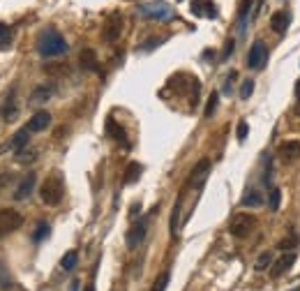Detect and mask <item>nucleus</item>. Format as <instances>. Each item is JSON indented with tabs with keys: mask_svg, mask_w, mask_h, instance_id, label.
Listing matches in <instances>:
<instances>
[{
	"mask_svg": "<svg viewBox=\"0 0 300 291\" xmlns=\"http://www.w3.org/2000/svg\"><path fill=\"white\" fill-rule=\"evenodd\" d=\"M282 203V189L279 187H272L270 194H268V206H270V210H277Z\"/></svg>",
	"mask_w": 300,
	"mask_h": 291,
	"instance_id": "obj_27",
	"label": "nucleus"
},
{
	"mask_svg": "<svg viewBox=\"0 0 300 291\" xmlns=\"http://www.w3.org/2000/svg\"><path fill=\"white\" fill-rule=\"evenodd\" d=\"M217 100H219V95H217V92H210V97H208V104H206V111H203V115H206V118H210V115L215 113Z\"/></svg>",
	"mask_w": 300,
	"mask_h": 291,
	"instance_id": "obj_29",
	"label": "nucleus"
},
{
	"mask_svg": "<svg viewBox=\"0 0 300 291\" xmlns=\"http://www.w3.org/2000/svg\"><path fill=\"white\" fill-rule=\"evenodd\" d=\"M293 263H295V252H293V249H286V252H282L279 257L272 261L270 275H272V277H279L282 273H286L291 266H293Z\"/></svg>",
	"mask_w": 300,
	"mask_h": 291,
	"instance_id": "obj_8",
	"label": "nucleus"
},
{
	"mask_svg": "<svg viewBox=\"0 0 300 291\" xmlns=\"http://www.w3.org/2000/svg\"><path fill=\"white\" fill-rule=\"evenodd\" d=\"M21 224H23V215L18 210H14V208H3L0 210V234L3 236L21 229Z\"/></svg>",
	"mask_w": 300,
	"mask_h": 291,
	"instance_id": "obj_5",
	"label": "nucleus"
},
{
	"mask_svg": "<svg viewBox=\"0 0 300 291\" xmlns=\"http://www.w3.org/2000/svg\"><path fill=\"white\" fill-rule=\"evenodd\" d=\"M279 155L282 160H295L300 157V141H286L279 146Z\"/></svg>",
	"mask_w": 300,
	"mask_h": 291,
	"instance_id": "obj_17",
	"label": "nucleus"
},
{
	"mask_svg": "<svg viewBox=\"0 0 300 291\" xmlns=\"http://www.w3.org/2000/svg\"><path fill=\"white\" fill-rule=\"evenodd\" d=\"M268 60V46L263 40H256L252 44V49H249V55H247V65L249 69H261L263 65H266Z\"/></svg>",
	"mask_w": 300,
	"mask_h": 291,
	"instance_id": "obj_7",
	"label": "nucleus"
},
{
	"mask_svg": "<svg viewBox=\"0 0 300 291\" xmlns=\"http://www.w3.org/2000/svg\"><path fill=\"white\" fill-rule=\"evenodd\" d=\"M136 14L138 16H143V18H150V21H159V23L173 21L175 18V9L171 7L169 3H164V0H152V3L138 5Z\"/></svg>",
	"mask_w": 300,
	"mask_h": 291,
	"instance_id": "obj_2",
	"label": "nucleus"
},
{
	"mask_svg": "<svg viewBox=\"0 0 300 291\" xmlns=\"http://www.w3.org/2000/svg\"><path fill=\"white\" fill-rule=\"evenodd\" d=\"M3 115H5V120H7V123H12V120H16V115H18V106H16V102H14V92H12V95H9V100L5 102Z\"/></svg>",
	"mask_w": 300,
	"mask_h": 291,
	"instance_id": "obj_20",
	"label": "nucleus"
},
{
	"mask_svg": "<svg viewBox=\"0 0 300 291\" xmlns=\"http://www.w3.org/2000/svg\"><path fill=\"white\" fill-rule=\"evenodd\" d=\"M192 12L196 14V16H206V14H203V5H201V3H196V0L192 3Z\"/></svg>",
	"mask_w": 300,
	"mask_h": 291,
	"instance_id": "obj_35",
	"label": "nucleus"
},
{
	"mask_svg": "<svg viewBox=\"0 0 300 291\" xmlns=\"http://www.w3.org/2000/svg\"><path fill=\"white\" fill-rule=\"evenodd\" d=\"M247 132H249V125H247V120H240L238 123V141H245V139H247Z\"/></svg>",
	"mask_w": 300,
	"mask_h": 291,
	"instance_id": "obj_32",
	"label": "nucleus"
},
{
	"mask_svg": "<svg viewBox=\"0 0 300 291\" xmlns=\"http://www.w3.org/2000/svg\"><path fill=\"white\" fill-rule=\"evenodd\" d=\"M252 3H254V0H243V3H240V9H238V26H240V30H245V21H247V14H249Z\"/></svg>",
	"mask_w": 300,
	"mask_h": 291,
	"instance_id": "obj_25",
	"label": "nucleus"
},
{
	"mask_svg": "<svg viewBox=\"0 0 300 291\" xmlns=\"http://www.w3.org/2000/svg\"><path fill=\"white\" fill-rule=\"evenodd\" d=\"M12 42V28L7 23H0V46H7Z\"/></svg>",
	"mask_w": 300,
	"mask_h": 291,
	"instance_id": "obj_30",
	"label": "nucleus"
},
{
	"mask_svg": "<svg viewBox=\"0 0 300 291\" xmlns=\"http://www.w3.org/2000/svg\"><path fill=\"white\" fill-rule=\"evenodd\" d=\"M51 95H53V86H51V83L37 86L35 90L30 92V104H44V102L51 100Z\"/></svg>",
	"mask_w": 300,
	"mask_h": 291,
	"instance_id": "obj_14",
	"label": "nucleus"
},
{
	"mask_svg": "<svg viewBox=\"0 0 300 291\" xmlns=\"http://www.w3.org/2000/svg\"><path fill=\"white\" fill-rule=\"evenodd\" d=\"M51 125V113L49 111H37V113H32V118L28 120V129L32 132H44L46 127Z\"/></svg>",
	"mask_w": 300,
	"mask_h": 291,
	"instance_id": "obj_11",
	"label": "nucleus"
},
{
	"mask_svg": "<svg viewBox=\"0 0 300 291\" xmlns=\"http://www.w3.org/2000/svg\"><path fill=\"white\" fill-rule=\"evenodd\" d=\"M208 171H210V160H201L196 166L192 169V173H189V187H201L203 180H206Z\"/></svg>",
	"mask_w": 300,
	"mask_h": 291,
	"instance_id": "obj_10",
	"label": "nucleus"
},
{
	"mask_svg": "<svg viewBox=\"0 0 300 291\" xmlns=\"http://www.w3.org/2000/svg\"><path fill=\"white\" fill-rule=\"evenodd\" d=\"M106 132H109L111 139H115V141H120V143L127 141V134H125V129L120 127L115 120H111V118H109V123H106Z\"/></svg>",
	"mask_w": 300,
	"mask_h": 291,
	"instance_id": "obj_19",
	"label": "nucleus"
},
{
	"mask_svg": "<svg viewBox=\"0 0 300 291\" xmlns=\"http://www.w3.org/2000/svg\"><path fill=\"white\" fill-rule=\"evenodd\" d=\"M37 148H32V146H26L23 150H18L16 152V162H21V164H30V162H35L37 160Z\"/></svg>",
	"mask_w": 300,
	"mask_h": 291,
	"instance_id": "obj_21",
	"label": "nucleus"
},
{
	"mask_svg": "<svg viewBox=\"0 0 300 291\" xmlns=\"http://www.w3.org/2000/svg\"><path fill=\"white\" fill-rule=\"evenodd\" d=\"M233 46H235L233 40H226V46H224V53H222V58H229L231 51H233Z\"/></svg>",
	"mask_w": 300,
	"mask_h": 291,
	"instance_id": "obj_33",
	"label": "nucleus"
},
{
	"mask_svg": "<svg viewBox=\"0 0 300 291\" xmlns=\"http://www.w3.org/2000/svg\"><path fill=\"white\" fill-rule=\"evenodd\" d=\"M76 286H78V282H74V284H72V289H69V291H76Z\"/></svg>",
	"mask_w": 300,
	"mask_h": 291,
	"instance_id": "obj_36",
	"label": "nucleus"
},
{
	"mask_svg": "<svg viewBox=\"0 0 300 291\" xmlns=\"http://www.w3.org/2000/svg\"><path fill=\"white\" fill-rule=\"evenodd\" d=\"M206 16H210V18H212V16H217V7L210 3V0L206 3Z\"/></svg>",
	"mask_w": 300,
	"mask_h": 291,
	"instance_id": "obj_34",
	"label": "nucleus"
},
{
	"mask_svg": "<svg viewBox=\"0 0 300 291\" xmlns=\"http://www.w3.org/2000/svg\"><path fill=\"white\" fill-rule=\"evenodd\" d=\"M261 203H263V199H261V194H258V189L247 192L245 194V199H243V206H247V208H258Z\"/></svg>",
	"mask_w": 300,
	"mask_h": 291,
	"instance_id": "obj_23",
	"label": "nucleus"
},
{
	"mask_svg": "<svg viewBox=\"0 0 300 291\" xmlns=\"http://www.w3.org/2000/svg\"><path fill=\"white\" fill-rule=\"evenodd\" d=\"M35 180H37L35 173H28L26 178L21 180V185L16 187V192H14V199H16V201H26L32 194V189H35Z\"/></svg>",
	"mask_w": 300,
	"mask_h": 291,
	"instance_id": "obj_13",
	"label": "nucleus"
},
{
	"mask_svg": "<svg viewBox=\"0 0 300 291\" xmlns=\"http://www.w3.org/2000/svg\"><path fill=\"white\" fill-rule=\"evenodd\" d=\"M63 194H65V185H63V178H60V176H49L39 187L42 203H44V206H51V208L63 201Z\"/></svg>",
	"mask_w": 300,
	"mask_h": 291,
	"instance_id": "obj_3",
	"label": "nucleus"
},
{
	"mask_svg": "<svg viewBox=\"0 0 300 291\" xmlns=\"http://www.w3.org/2000/svg\"><path fill=\"white\" fill-rule=\"evenodd\" d=\"M141 171H143V166L138 164V162H129V164H127V169H125L123 180H125V183H127V185L136 183V180H138V176H141Z\"/></svg>",
	"mask_w": 300,
	"mask_h": 291,
	"instance_id": "obj_18",
	"label": "nucleus"
},
{
	"mask_svg": "<svg viewBox=\"0 0 300 291\" xmlns=\"http://www.w3.org/2000/svg\"><path fill=\"white\" fill-rule=\"evenodd\" d=\"M252 92H254V81H252V79H245L243 86H240V97H243V100H247Z\"/></svg>",
	"mask_w": 300,
	"mask_h": 291,
	"instance_id": "obj_31",
	"label": "nucleus"
},
{
	"mask_svg": "<svg viewBox=\"0 0 300 291\" xmlns=\"http://www.w3.org/2000/svg\"><path fill=\"white\" fill-rule=\"evenodd\" d=\"M289 21L291 18H289V14L286 12H275L270 16V28L282 35V32H286V28H289Z\"/></svg>",
	"mask_w": 300,
	"mask_h": 291,
	"instance_id": "obj_16",
	"label": "nucleus"
},
{
	"mask_svg": "<svg viewBox=\"0 0 300 291\" xmlns=\"http://www.w3.org/2000/svg\"><path fill=\"white\" fill-rule=\"evenodd\" d=\"M146 229H148V220H146V217H143V220H138L136 224H132V229L127 231V247L129 249H134V247H138V245H141L143 236H146Z\"/></svg>",
	"mask_w": 300,
	"mask_h": 291,
	"instance_id": "obj_9",
	"label": "nucleus"
},
{
	"mask_svg": "<svg viewBox=\"0 0 300 291\" xmlns=\"http://www.w3.org/2000/svg\"><path fill=\"white\" fill-rule=\"evenodd\" d=\"M120 32H123V14L120 12L109 14L104 21V28H102V40L111 44V42H115L120 37Z\"/></svg>",
	"mask_w": 300,
	"mask_h": 291,
	"instance_id": "obj_6",
	"label": "nucleus"
},
{
	"mask_svg": "<svg viewBox=\"0 0 300 291\" xmlns=\"http://www.w3.org/2000/svg\"><path fill=\"white\" fill-rule=\"evenodd\" d=\"M67 51V42L58 30H44L37 37V53L42 58H55Z\"/></svg>",
	"mask_w": 300,
	"mask_h": 291,
	"instance_id": "obj_1",
	"label": "nucleus"
},
{
	"mask_svg": "<svg viewBox=\"0 0 300 291\" xmlns=\"http://www.w3.org/2000/svg\"><path fill=\"white\" fill-rule=\"evenodd\" d=\"M78 65H81V69L95 72V69H97V53L92 49H83L81 55H78Z\"/></svg>",
	"mask_w": 300,
	"mask_h": 291,
	"instance_id": "obj_15",
	"label": "nucleus"
},
{
	"mask_svg": "<svg viewBox=\"0 0 300 291\" xmlns=\"http://www.w3.org/2000/svg\"><path fill=\"white\" fill-rule=\"evenodd\" d=\"M26 146H30V129H28V127L14 132V137L9 139V143H7V150L18 152V150H23Z\"/></svg>",
	"mask_w": 300,
	"mask_h": 291,
	"instance_id": "obj_12",
	"label": "nucleus"
},
{
	"mask_svg": "<svg viewBox=\"0 0 300 291\" xmlns=\"http://www.w3.org/2000/svg\"><path fill=\"white\" fill-rule=\"evenodd\" d=\"M49 224H46V222H39V224L35 226V231H32V243H42V240L46 238V236H49Z\"/></svg>",
	"mask_w": 300,
	"mask_h": 291,
	"instance_id": "obj_26",
	"label": "nucleus"
},
{
	"mask_svg": "<svg viewBox=\"0 0 300 291\" xmlns=\"http://www.w3.org/2000/svg\"><path fill=\"white\" fill-rule=\"evenodd\" d=\"M86 291H95V289H92V286H88V289H86Z\"/></svg>",
	"mask_w": 300,
	"mask_h": 291,
	"instance_id": "obj_37",
	"label": "nucleus"
},
{
	"mask_svg": "<svg viewBox=\"0 0 300 291\" xmlns=\"http://www.w3.org/2000/svg\"><path fill=\"white\" fill-rule=\"evenodd\" d=\"M169 280H171L169 270H164V273H162V275L155 280V284H152L150 291H166V286H169Z\"/></svg>",
	"mask_w": 300,
	"mask_h": 291,
	"instance_id": "obj_28",
	"label": "nucleus"
},
{
	"mask_svg": "<svg viewBox=\"0 0 300 291\" xmlns=\"http://www.w3.org/2000/svg\"><path fill=\"white\" fill-rule=\"evenodd\" d=\"M76 261H78V252H76V249H69V252L63 257L60 266H63V270H72V268L76 266Z\"/></svg>",
	"mask_w": 300,
	"mask_h": 291,
	"instance_id": "obj_24",
	"label": "nucleus"
},
{
	"mask_svg": "<svg viewBox=\"0 0 300 291\" xmlns=\"http://www.w3.org/2000/svg\"><path fill=\"white\" fill-rule=\"evenodd\" d=\"M254 226H256V220H254L252 215H247V212H235V215L231 217L229 231H231V236H235V238H247V236L252 234Z\"/></svg>",
	"mask_w": 300,
	"mask_h": 291,
	"instance_id": "obj_4",
	"label": "nucleus"
},
{
	"mask_svg": "<svg viewBox=\"0 0 300 291\" xmlns=\"http://www.w3.org/2000/svg\"><path fill=\"white\" fill-rule=\"evenodd\" d=\"M272 261H275V254L272 252H261L258 254V259L256 261H254V268H256V270H270V266H272Z\"/></svg>",
	"mask_w": 300,
	"mask_h": 291,
	"instance_id": "obj_22",
	"label": "nucleus"
}]
</instances>
